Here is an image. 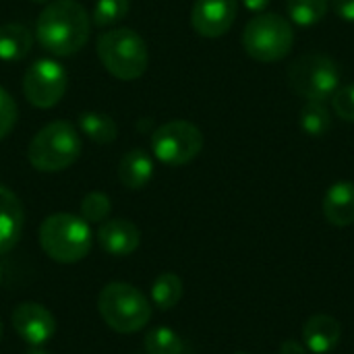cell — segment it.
Here are the masks:
<instances>
[{
    "mask_svg": "<svg viewBox=\"0 0 354 354\" xmlns=\"http://www.w3.org/2000/svg\"><path fill=\"white\" fill-rule=\"evenodd\" d=\"M91 17L77 0H54L37 17L35 37L54 56H73L89 39Z\"/></svg>",
    "mask_w": 354,
    "mask_h": 354,
    "instance_id": "obj_1",
    "label": "cell"
},
{
    "mask_svg": "<svg viewBox=\"0 0 354 354\" xmlns=\"http://www.w3.org/2000/svg\"><path fill=\"white\" fill-rule=\"evenodd\" d=\"M44 253L58 263H77L91 251L93 234L89 224L75 214H52L39 226Z\"/></svg>",
    "mask_w": 354,
    "mask_h": 354,
    "instance_id": "obj_2",
    "label": "cell"
},
{
    "mask_svg": "<svg viewBox=\"0 0 354 354\" xmlns=\"http://www.w3.org/2000/svg\"><path fill=\"white\" fill-rule=\"evenodd\" d=\"M81 156V137L75 124L54 120L31 139L27 147L29 164L39 172H60L73 166Z\"/></svg>",
    "mask_w": 354,
    "mask_h": 354,
    "instance_id": "obj_3",
    "label": "cell"
},
{
    "mask_svg": "<svg viewBox=\"0 0 354 354\" xmlns=\"http://www.w3.org/2000/svg\"><path fill=\"white\" fill-rule=\"evenodd\" d=\"M97 311L104 324L118 334L139 332L151 319L149 299L139 288L124 282L104 286L97 297Z\"/></svg>",
    "mask_w": 354,
    "mask_h": 354,
    "instance_id": "obj_4",
    "label": "cell"
},
{
    "mask_svg": "<svg viewBox=\"0 0 354 354\" xmlns=\"http://www.w3.org/2000/svg\"><path fill=\"white\" fill-rule=\"evenodd\" d=\"M97 56L104 68L120 81L139 79L149 64L147 44L137 31L127 27L102 33L97 39Z\"/></svg>",
    "mask_w": 354,
    "mask_h": 354,
    "instance_id": "obj_5",
    "label": "cell"
},
{
    "mask_svg": "<svg viewBox=\"0 0 354 354\" xmlns=\"http://www.w3.org/2000/svg\"><path fill=\"white\" fill-rule=\"evenodd\" d=\"M295 44V29L282 15L259 12L243 31V48L257 62H278L288 56Z\"/></svg>",
    "mask_w": 354,
    "mask_h": 354,
    "instance_id": "obj_6",
    "label": "cell"
},
{
    "mask_svg": "<svg viewBox=\"0 0 354 354\" xmlns=\"http://www.w3.org/2000/svg\"><path fill=\"white\" fill-rule=\"evenodd\" d=\"M340 77L342 73L338 62L322 52L303 54L292 60L288 68V85L305 102L330 100L340 87Z\"/></svg>",
    "mask_w": 354,
    "mask_h": 354,
    "instance_id": "obj_7",
    "label": "cell"
},
{
    "mask_svg": "<svg viewBox=\"0 0 354 354\" xmlns=\"http://www.w3.org/2000/svg\"><path fill=\"white\" fill-rule=\"evenodd\" d=\"M203 149V133L189 120H172L151 135V151L166 166H185Z\"/></svg>",
    "mask_w": 354,
    "mask_h": 354,
    "instance_id": "obj_8",
    "label": "cell"
},
{
    "mask_svg": "<svg viewBox=\"0 0 354 354\" xmlns=\"http://www.w3.org/2000/svg\"><path fill=\"white\" fill-rule=\"evenodd\" d=\"M68 75L60 62L50 58L35 60L23 77V93L35 108H54L66 93Z\"/></svg>",
    "mask_w": 354,
    "mask_h": 354,
    "instance_id": "obj_9",
    "label": "cell"
},
{
    "mask_svg": "<svg viewBox=\"0 0 354 354\" xmlns=\"http://www.w3.org/2000/svg\"><path fill=\"white\" fill-rule=\"evenodd\" d=\"M239 0H195L191 25L201 37H220L234 25Z\"/></svg>",
    "mask_w": 354,
    "mask_h": 354,
    "instance_id": "obj_10",
    "label": "cell"
},
{
    "mask_svg": "<svg viewBox=\"0 0 354 354\" xmlns=\"http://www.w3.org/2000/svg\"><path fill=\"white\" fill-rule=\"evenodd\" d=\"M12 328L31 346L46 344L56 330L54 315L39 303H21L12 313Z\"/></svg>",
    "mask_w": 354,
    "mask_h": 354,
    "instance_id": "obj_11",
    "label": "cell"
},
{
    "mask_svg": "<svg viewBox=\"0 0 354 354\" xmlns=\"http://www.w3.org/2000/svg\"><path fill=\"white\" fill-rule=\"evenodd\" d=\"M342 340V326L332 315H313L303 326V344L311 354L332 353Z\"/></svg>",
    "mask_w": 354,
    "mask_h": 354,
    "instance_id": "obj_12",
    "label": "cell"
},
{
    "mask_svg": "<svg viewBox=\"0 0 354 354\" xmlns=\"http://www.w3.org/2000/svg\"><path fill=\"white\" fill-rule=\"evenodd\" d=\"M97 241L106 253L114 257H127L137 251L141 243V232L129 220H110L100 226Z\"/></svg>",
    "mask_w": 354,
    "mask_h": 354,
    "instance_id": "obj_13",
    "label": "cell"
},
{
    "mask_svg": "<svg viewBox=\"0 0 354 354\" xmlns=\"http://www.w3.org/2000/svg\"><path fill=\"white\" fill-rule=\"evenodd\" d=\"M25 214L19 197L0 185V255L8 253L21 239Z\"/></svg>",
    "mask_w": 354,
    "mask_h": 354,
    "instance_id": "obj_14",
    "label": "cell"
},
{
    "mask_svg": "<svg viewBox=\"0 0 354 354\" xmlns=\"http://www.w3.org/2000/svg\"><path fill=\"white\" fill-rule=\"evenodd\" d=\"M324 216L336 228H346L354 224V183L338 180L324 197Z\"/></svg>",
    "mask_w": 354,
    "mask_h": 354,
    "instance_id": "obj_15",
    "label": "cell"
},
{
    "mask_svg": "<svg viewBox=\"0 0 354 354\" xmlns=\"http://www.w3.org/2000/svg\"><path fill=\"white\" fill-rule=\"evenodd\" d=\"M116 174H118V180L122 183V187L137 191V189H143L151 180L153 162H151L149 153H145L143 149L137 147V149L127 151L120 158Z\"/></svg>",
    "mask_w": 354,
    "mask_h": 354,
    "instance_id": "obj_16",
    "label": "cell"
},
{
    "mask_svg": "<svg viewBox=\"0 0 354 354\" xmlns=\"http://www.w3.org/2000/svg\"><path fill=\"white\" fill-rule=\"evenodd\" d=\"M33 44L31 31L21 23H4L0 25V60L17 62L23 60Z\"/></svg>",
    "mask_w": 354,
    "mask_h": 354,
    "instance_id": "obj_17",
    "label": "cell"
},
{
    "mask_svg": "<svg viewBox=\"0 0 354 354\" xmlns=\"http://www.w3.org/2000/svg\"><path fill=\"white\" fill-rule=\"evenodd\" d=\"M79 129L87 139H91L93 143H100V145H108V143L116 141V137H118V127H116L114 118L104 112H81Z\"/></svg>",
    "mask_w": 354,
    "mask_h": 354,
    "instance_id": "obj_18",
    "label": "cell"
},
{
    "mask_svg": "<svg viewBox=\"0 0 354 354\" xmlns=\"http://www.w3.org/2000/svg\"><path fill=\"white\" fill-rule=\"evenodd\" d=\"M183 299V280L172 274V272H166V274H160L156 280H153V286H151V301L158 309L162 311H170L178 305V301Z\"/></svg>",
    "mask_w": 354,
    "mask_h": 354,
    "instance_id": "obj_19",
    "label": "cell"
},
{
    "mask_svg": "<svg viewBox=\"0 0 354 354\" xmlns=\"http://www.w3.org/2000/svg\"><path fill=\"white\" fill-rule=\"evenodd\" d=\"M301 129L311 137H324L332 129V112L326 102L309 100L301 108Z\"/></svg>",
    "mask_w": 354,
    "mask_h": 354,
    "instance_id": "obj_20",
    "label": "cell"
},
{
    "mask_svg": "<svg viewBox=\"0 0 354 354\" xmlns=\"http://www.w3.org/2000/svg\"><path fill=\"white\" fill-rule=\"evenodd\" d=\"M328 6H330V0H288L286 2L290 21L301 27H311L324 21V17L328 15Z\"/></svg>",
    "mask_w": 354,
    "mask_h": 354,
    "instance_id": "obj_21",
    "label": "cell"
},
{
    "mask_svg": "<svg viewBox=\"0 0 354 354\" xmlns=\"http://www.w3.org/2000/svg\"><path fill=\"white\" fill-rule=\"evenodd\" d=\"M145 351L147 354H183L185 344L183 338L170 328H153L145 336Z\"/></svg>",
    "mask_w": 354,
    "mask_h": 354,
    "instance_id": "obj_22",
    "label": "cell"
},
{
    "mask_svg": "<svg viewBox=\"0 0 354 354\" xmlns=\"http://www.w3.org/2000/svg\"><path fill=\"white\" fill-rule=\"evenodd\" d=\"M129 8L131 0H97L91 23H95L97 27H108L116 21H122L129 15Z\"/></svg>",
    "mask_w": 354,
    "mask_h": 354,
    "instance_id": "obj_23",
    "label": "cell"
},
{
    "mask_svg": "<svg viewBox=\"0 0 354 354\" xmlns=\"http://www.w3.org/2000/svg\"><path fill=\"white\" fill-rule=\"evenodd\" d=\"M112 212L110 197L100 191H91L81 201V216L87 224H100L104 222Z\"/></svg>",
    "mask_w": 354,
    "mask_h": 354,
    "instance_id": "obj_24",
    "label": "cell"
},
{
    "mask_svg": "<svg viewBox=\"0 0 354 354\" xmlns=\"http://www.w3.org/2000/svg\"><path fill=\"white\" fill-rule=\"evenodd\" d=\"M330 100L336 116H340L346 122H354V83L340 85Z\"/></svg>",
    "mask_w": 354,
    "mask_h": 354,
    "instance_id": "obj_25",
    "label": "cell"
},
{
    "mask_svg": "<svg viewBox=\"0 0 354 354\" xmlns=\"http://www.w3.org/2000/svg\"><path fill=\"white\" fill-rule=\"evenodd\" d=\"M17 114H19V110H17V104H15L12 95L4 87H0V141L17 124Z\"/></svg>",
    "mask_w": 354,
    "mask_h": 354,
    "instance_id": "obj_26",
    "label": "cell"
},
{
    "mask_svg": "<svg viewBox=\"0 0 354 354\" xmlns=\"http://www.w3.org/2000/svg\"><path fill=\"white\" fill-rule=\"evenodd\" d=\"M332 10L336 12V17H340L342 21L354 23V0H330Z\"/></svg>",
    "mask_w": 354,
    "mask_h": 354,
    "instance_id": "obj_27",
    "label": "cell"
},
{
    "mask_svg": "<svg viewBox=\"0 0 354 354\" xmlns=\"http://www.w3.org/2000/svg\"><path fill=\"white\" fill-rule=\"evenodd\" d=\"M280 354H309L307 346L297 340H284L280 346Z\"/></svg>",
    "mask_w": 354,
    "mask_h": 354,
    "instance_id": "obj_28",
    "label": "cell"
},
{
    "mask_svg": "<svg viewBox=\"0 0 354 354\" xmlns=\"http://www.w3.org/2000/svg\"><path fill=\"white\" fill-rule=\"evenodd\" d=\"M251 12H261V10H266L268 8V4H270V0H241Z\"/></svg>",
    "mask_w": 354,
    "mask_h": 354,
    "instance_id": "obj_29",
    "label": "cell"
},
{
    "mask_svg": "<svg viewBox=\"0 0 354 354\" xmlns=\"http://www.w3.org/2000/svg\"><path fill=\"white\" fill-rule=\"evenodd\" d=\"M27 354H48V353H46V351H41L39 346H33V348H31Z\"/></svg>",
    "mask_w": 354,
    "mask_h": 354,
    "instance_id": "obj_30",
    "label": "cell"
},
{
    "mask_svg": "<svg viewBox=\"0 0 354 354\" xmlns=\"http://www.w3.org/2000/svg\"><path fill=\"white\" fill-rule=\"evenodd\" d=\"M0 340H2V322H0Z\"/></svg>",
    "mask_w": 354,
    "mask_h": 354,
    "instance_id": "obj_31",
    "label": "cell"
},
{
    "mask_svg": "<svg viewBox=\"0 0 354 354\" xmlns=\"http://www.w3.org/2000/svg\"><path fill=\"white\" fill-rule=\"evenodd\" d=\"M0 282H2V266H0Z\"/></svg>",
    "mask_w": 354,
    "mask_h": 354,
    "instance_id": "obj_32",
    "label": "cell"
},
{
    "mask_svg": "<svg viewBox=\"0 0 354 354\" xmlns=\"http://www.w3.org/2000/svg\"><path fill=\"white\" fill-rule=\"evenodd\" d=\"M31 2H46V0H31Z\"/></svg>",
    "mask_w": 354,
    "mask_h": 354,
    "instance_id": "obj_33",
    "label": "cell"
},
{
    "mask_svg": "<svg viewBox=\"0 0 354 354\" xmlns=\"http://www.w3.org/2000/svg\"><path fill=\"white\" fill-rule=\"evenodd\" d=\"M236 354H247V353H236Z\"/></svg>",
    "mask_w": 354,
    "mask_h": 354,
    "instance_id": "obj_34",
    "label": "cell"
}]
</instances>
